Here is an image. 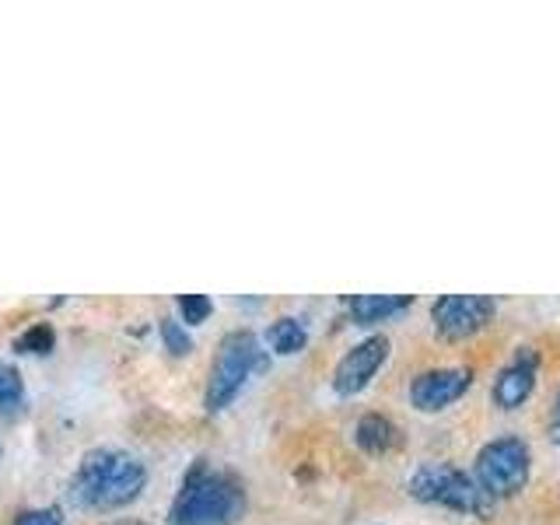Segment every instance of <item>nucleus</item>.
<instances>
[{"instance_id": "20e7f679", "label": "nucleus", "mask_w": 560, "mask_h": 525, "mask_svg": "<svg viewBox=\"0 0 560 525\" xmlns=\"http://www.w3.org/2000/svg\"><path fill=\"white\" fill-rule=\"evenodd\" d=\"M267 364V358H262L259 350V340L253 337L249 329H235L228 332V337L221 340L218 347V358L214 364H210V382H207V410L218 413L224 410L228 402H232L238 396V389L245 385V378H249L256 368Z\"/></svg>"}, {"instance_id": "0eeeda50", "label": "nucleus", "mask_w": 560, "mask_h": 525, "mask_svg": "<svg viewBox=\"0 0 560 525\" xmlns=\"http://www.w3.org/2000/svg\"><path fill=\"white\" fill-rule=\"evenodd\" d=\"M472 385L469 368H434L410 382V402L420 413H438L445 410L448 402L463 399Z\"/></svg>"}, {"instance_id": "6ab92c4d", "label": "nucleus", "mask_w": 560, "mask_h": 525, "mask_svg": "<svg viewBox=\"0 0 560 525\" xmlns=\"http://www.w3.org/2000/svg\"><path fill=\"white\" fill-rule=\"evenodd\" d=\"M116 525H148V522H116Z\"/></svg>"}, {"instance_id": "9b49d317", "label": "nucleus", "mask_w": 560, "mask_h": 525, "mask_svg": "<svg viewBox=\"0 0 560 525\" xmlns=\"http://www.w3.org/2000/svg\"><path fill=\"white\" fill-rule=\"evenodd\" d=\"M354 442L361 452L368 455H385L396 442H399V431L389 417H382V413H364L358 420V428H354Z\"/></svg>"}, {"instance_id": "a211bd4d", "label": "nucleus", "mask_w": 560, "mask_h": 525, "mask_svg": "<svg viewBox=\"0 0 560 525\" xmlns=\"http://www.w3.org/2000/svg\"><path fill=\"white\" fill-rule=\"evenodd\" d=\"M550 442L560 445V396H557L553 410H550Z\"/></svg>"}, {"instance_id": "f8f14e48", "label": "nucleus", "mask_w": 560, "mask_h": 525, "mask_svg": "<svg viewBox=\"0 0 560 525\" xmlns=\"http://www.w3.org/2000/svg\"><path fill=\"white\" fill-rule=\"evenodd\" d=\"M267 343L277 350V354H298V350H305V343H308V332H305V326L298 323V319H277L270 329H267Z\"/></svg>"}, {"instance_id": "39448f33", "label": "nucleus", "mask_w": 560, "mask_h": 525, "mask_svg": "<svg viewBox=\"0 0 560 525\" xmlns=\"http://www.w3.org/2000/svg\"><path fill=\"white\" fill-rule=\"evenodd\" d=\"M529 472H533L529 445L515 434H504L477 452V477L472 480L483 487V494L490 501H498V498H515L518 490H525Z\"/></svg>"}, {"instance_id": "2eb2a0df", "label": "nucleus", "mask_w": 560, "mask_h": 525, "mask_svg": "<svg viewBox=\"0 0 560 525\" xmlns=\"http://www.w3.org/2000/svg\"><path fill=\"white\" fill-rule=\"evenodd\" d=\"M210 298L207 294H183L179 298V312H183V319L189 323V326H197V323H203L207 315H210Z\"/></svg>"}, {"instance_id": "9d476101", "label": "nucleus", "mask_w": 560, "mask_h": 525, "mask_svg": "<svg viewBox=\"0 0 560 525\" xmlns=\"http://www.w3.org/2000/svg\"><path fill=\"white\" fill-rule=\"evenodd\" d=\"M413 305L410 294H358L350 298V319L358 326H375L393 319V315L407 312Z\"/></svg>"}, {"instance_id": "6e6552de", "label": "nucleus", "mask_w": 560, "mask_h": 525, "mask_svg": "<svg viewBox=\"0 0 560 525\" xmlns=\"http://www.w3.org/2000/svg\"><path fill=\"white\" fill-rule=\"evenodd\" d=\"M536 375H539V350L536 347H518L515 358L508 361L501 372H498V378H494V389H490V399H494V407H501V410H518L522 402L533 396Z\"/></svg>"}, {"instance_id": "f3484780", "label": "nucleus", "mask_w": 560, "mask_h": 525, "mask_svg": "<svg viewBox=\"0 0 560 525\" xmlns=\"http://www.w3.org/2000/svg\"><path fill=\"white\" fill-rule=\"evenodd\" d=\"M14 525H63V512L60 508H39V512L22 515Z\"/></svg>"}, {"instance_id": "ddd939ff", "label": "nucleus", "mask_w": 560, "mask_h": 525, "mask_svg": "<svg viewBox=\"0 0 560 525\" xmlns=\"http://www.w3.org/2000/svg\"><path fill=\"white\" fill-rule=\"evenodd\" d=\"M25 402V382L18 375V368L0 364V410L14 413Z\"/></svg>"}, {"instance_id": "7ed1b4c3", "label": "nucleus", "mask_w": 560, "mask_h": 525, "mask_svg": "<svg viewBox=\"0 0 560 525\" xmlns=\"http://www.w3.org/2000/svg\"><path fill=\"white\" fill-rule=\"evenodd\" d=\"M410 494L424 504L448 508V512L490 518L494 515V501L483 494V487L469 477L466 469H455L448 463H428L410 477Z\"/></svg>"}, {"instance_id": "f257e3e1", "label": "nucleus", "mask_w": 560, "mask_h": 525, "mask_svg": "<svg viewBox=\"0 0 560 525\" xmlns=\"http://www.w3.org/2000/svg\"><path fill=\"white\" fill-rule=\"evenodd\" d=\"M148 483L144 463L119 448H92L78 463V472L70 477V501L84 512H113V508L130 504Z\"/></svg>"}, {"instance_id": "dca6fc26", "label": "nucleus", "mask_w": 560, "mask_h": 525, "mask_svg": "<svg viewBox=\"0 0 560 525\" xmlns=\"http://www.w3.org/2000/svg\"><path fill=\"white\" fill-rule=\"evenodd\" d=\"M162 340H165V347L172 350L175 358L189 354V347H192V340L186 337V329L175 323V319H162Z\"/></svg>"}, {"instance_id": "423d86ee", "label": "nucleus", "mask_w": 560, "mask_h": 525, "mask_svg": "<svg viewBox=\"0 0 560 525\" xmlns=\"http://www.w3.org/2000/svg\"><path fill=\"white\" fill-rule=\"evenodd\" d=\"M498 302L490 294H445L431 305V323L442 340H466L494 319Z\"/></svg>"}, {"instance_id": "4468645a", "label": "nucleus", "mask_w": 560, "mask_h": 525, "mask_svg": "<svg viewBox=\"0 0 560 525\" xmlns=\"http://www.w3.org/2000/svg\"><path fill=\"white\" fill-rule=\"evenodd\" d=\"M52 343H57V332H52L49 323H39V326H32L28 332H22V337L14 340V350H18V354H49Z\"/></svg>"}, {"instance_id": "1a4fd4ad", "label": "nucleus", "mask_w": 560, "mask_h": 525, "mask_svg": "<svg viewBox=\"0 0 560 525\" xmlns=\"http://www.w3.org/2000/svg\"><path fill=\"white\" fill-rule=\"evenodd\" d=\"M389 358V340L385 337H368L361 340L354 350H347L343 361L337 364V372H332V389L340 396H358L368 382L375 378V372L385 364Z\"/></svg>"}, {"instance_id": "f03ea898", "label": "nucleus", "mask_w": 560, "mask_h": 525, "mask_svg": "<svg viewBox=\"0 0 560 525\" xmlns=\"http://www.w3.org/2000/svg\"><path fill=\"white\" fill-rule=\"evenodd\" d=\"M245 512V487L224 469L197 459L172 501V525H235Z\"/></svg>"}]
</instances>
